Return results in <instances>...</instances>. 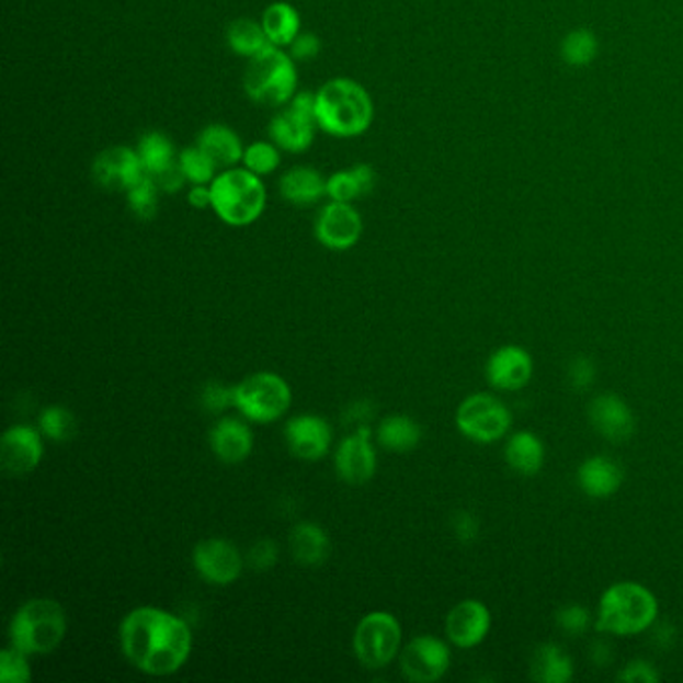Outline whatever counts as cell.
I'll list each match as a JSON object with an SVG mask.
<instances>
[{
  "mask_svg": "<svg viewBox=\"0 0 683 683\" xmlns=\"http://www.w3.org/2000/svg\"><path fill=\"white\" fill-rule=\"evenodd\" d=\"M121 648L140 672L171 675L189 660L193 634L177 615L159 607H137L121 624Z\"/></svg>",
  "mask_w": 683,
  "mask_h": 683,
  "instance_id": "6da1fadb",
  "label": "cell"
},
{
  "mask_svg": "<svg viewBox=\"0 0 683 683\" xmlns=\"http://www.w3.org/2000/svg\"><path fill=\"white\" fill-rule=\"evenodd\" d=\"M315 116L319 130L335 139H355L369 130L375 105L361 82L337 77L315 93Z\"/></svg>",
  "mask_w": 683,
  "mask_h": 683,
  "instance_id": "7a4b0ae2",
  "label": "cell"
},
{
  "mask_svg": "<svg viewBox=\"0 0 683 683\" xmlns=\"http://www.w3.org/2000/svg\"><path fill=\"white\" fill-rule=\"evenodd\" d=\"M658 614L660 603L646 585L619 581L603 591L595 629L612 636H637L653 626Z\"/></svg>",
  "mask_w": 683,
  "mask_h": 683,
  "instance_id": "3957f363",
  "label": "cell"
},
{
  "mask_svg": "<svg viewBox=\"0 0 683 683\" xmlns=\"http://www.w3.org/2000/svg\"><path fill=\"white\" fill-rule=\"evenodd\" d=\"M266 207L263 177L251 173L243 164L223 169L210 183V209L229 227L255 223Z\"/></svg>",
  "mask_w": 683,
  "mask_h": 683,
  "instance_id": "277c9868",
  "label": "cell"
},
{
  "mask_svg": "<svg viewBox=\"0 0 683 683\" xmlns=\"http://www.w3.org/2000/svg\"><path fill=\"white\" fill-rule=\"evenodd\" d=\"M287 48L266 45L259 55L247 60L243 87L247 96L263 106L287 105L297 94L299 72Z\"/></svg>",
  "mask_w": 683,
  "mask_h": 683,
  "instance_id": "5b68a950",
  "label": "cell"
},
{
  "mask_svg": "<svg viewBox=\"0 0 683 683\" xmlns=\"http://www.w3.org/2000/svg\"><path fill=\"white\" fill-rule=\"evenodd\" d=\"M11 646L26 656H47L62 644L67 614L60 603L36 597L19 607L11 622Z\"/></svg>",
  "mask_w": 683,
  "mask_h": 683,
  "instance_id": "8992f818",
  "label": "cell"
},
{
  "mask_svg": "<svg viewBox=\"0 0 683 683\" xmlns=\"http://www.w3.org/2000/svg\"><path fill=\"white\" fill-rule=\"evenodd\" d=\"M235 407L255 423L283 418L291 407V387L277 373H255L235 385Z\"/></svg>",
  "mask_w": 683,
  "mask_h": 683,
  "instance_id": "52a82bcc",
  "label": "cell"
},
{
  "mask_svg": "<svg viewBox=\"0 0 683 683\" xmlns=\"http://www.w3.org/2000/svg\"><path fill=\"white\" fill-rule=\"evenodd\" d=\"M317 130L319 125L315 116V93H297L271 118L269 139L281 151L299 155L309 151Z\"/></svg>",
  "mask_w": 683,
  "mask_h": 683,
  "instance_id": "ba28073f",
  "label": "cell"
},
{
  "mask_svg": "<svg viewBox=\"0 0 683 683\" xmlns=\"http://www.w3.org/2000/svg\"><path fill=\"white\" fill-rule=\"evenodd\" d=\"M457 429L475 443H493L503 440L511 429L513 418L508 406L489 394L469 395L455 413Z\"/></svg>",
  "mask_w": 683,
  "mask_h": 683,
  "instance_id": "9c48e42d",
  "label": "cell"
},
{
  "mask_svg": "<svg viewBox=\"0 0 683 683\" xmlns=\"http://www.w3.org/2000/svg\"><path fill=\"white\" fill-rule=\"evenodd\" d=\"M401 646V626L387 612H373L360 622L353 636L357 660L367 670H382L395 660Z\"/></svg>",
  "mask_w": 683,
  "mask_h": 683,
  "instance_id": "30bf717a",
  "label": "cell"
},
{
  "mask_svg": "<svg viewBox=\"0 0 683 683\" xmlns=\"http://www.w3.org/2000/svg\"><path fill=\"white\" fill-rule=\"evenodd\" d=\"M452 665V651L440 637L418 636L401 653V672L409 682H440Z\"/></svg>",
  "mask_w": 683,
  "mask_h": 683,
  "instance_id": "8fae6325",
  "label": "cell"
},
{
  "mask_svg": "<svg viewBox=\"0 0 683 683\" xmlns=\"http://www.w3.org/2000/svg\"><path fill=\"white\" fill-rule=\"evenodd\" d=\"M363 219L353 203L329 201L315 219V237L327 249L348 251L360 243Z\"/></svg>",
  "mask_w": 683,
  "mask_h": 683,
  "instance_id": "7c38bea8",
  "label": "cell"
},
{
  "mask_svg": "<svg viewBox=\"0 0 683 683\" xmlns=\"http://www.w3.org/2000/svg\"><path fill=\"white\" fill-rule=\"evenodd\" d=\"M91 173L96 185L113 193H127L130 186L137 185L147 174L137 149H128L123 145L109 147L105 151L99 152Z\"/></svg>",
  "mask_w": 683,
  "mask_h": 683,
  "instance_id": "4fadbf2b",
  "label": "cell"
},
{
  "mask_svg": "<svg viewBox=\"0 0 683 683\" xmlns=\"http://www.w3.org/2000/svg\"><path fill=\"white\" fill-rule=\"evenodd\" d=\"M193 564L198 576L215 585H229L243 573V557L227 539H205L197 544Z\"/></svg>",
  "mask_w": 683,
  "mask_h": 683,
  "instance_id": "5bb4252c",
  "label": "cell"
},
{
  "mask_svg": "<svg viewBox=\"0 0 683 683\" xmlns=\"http://www.w3.org/2000/svg\"><path fill=\"white\" fill-rule=\"evenodd\" d=\"M43 440L41 433L29 425H14L0 441V465L7 474L21 475L35 471L43 459Z\"/></svg>",
  "mask_w": 683,
  "mask_h": 683,
  "instance_id": "9a60e30c",
  "label": "cell"
},
{
  "mask_svg": "<svg viewBox=\"0 0 683 683\" xmlns=\"http://www.w3.org/2000/svg\"><path fill=\"white\" fill-rule=\"evenodd\" d=\"M491 629V612L479 600H464L453 607L445 619V634L453 646L471 649L486 641Z\"/></svg>",
  "mask_w": 683,
  "mask_h": 683,
  "instance_id": "2e32d148",
  "label": "cell"
},
{
  "mask_svg": "<svg viewBox=\"0 0 683 683\" xmlns=\"http://www.w3.org/2000/svg\"><path fill=\"white\" fill-rule=\"evenodd\" d=\"M486 377L498 391H520L532 382V355L520 345H503L487 360Z\"/></svg>",
  "mask_w": 683,
  "mask_h": 683,
  "instance_id": "e0dca14e",
  "label": "cell"
},
{
  "mask_svg": "<svg viewBox=\"0 0 683 683\" xmlns=\"http://www.w3.org/2000/svg\"><path fill=\"white\" fill-rule=\"evenodd\" d=\"M335 467L341 479L351 486L367 483L377 469V457L371 445V429L360 428L355 435L339 445L335 455Z\"/></svg>",
  "mask_w": 683,
  "mask_h": 683,
  "instance_id": "ac0fdd59",
  "label": "cell"
},
{
  "mask_svg": "<svg viewBox=\"0 0 683 683\" xmlns=\"http://www.w3.org/2000/svg\"><path fill=\"white\" fill-rule=\"evenodd\" d=\"M285 440L291 453L305 462H317L329 452L333 431L319 416H299L291 419L285 428Z\"/></svg>",
  "mask_w": 683,
  "mask_h": 683,
  "instance_id": "d6986e66",
  "label": "cell"
},
{
  "mask_svg": "<svg viewBox=\"0 0 683 683\" xmlns=\"http://www.w3.org/2000/svg\"><path fill=\"white\" fill-rule=\"evenodd\" d=\"M593 429L614 443H624L636 433V418L631 407L615 394L597 395L590 403Z\"/></svg>",
  "mask_w": 683,
  "mask_h": 683,
  "instance_id": "ffe728a7",
  "label": "cell"
},
{
  "mask_svg": "<svg viewBox=\"0 0 683 683\" xmlns=\"http://www.w3.org/2000/svg\"><path fill=\"white\" fill-rule=\"evenodd\" d=\"M624 483V469L612 457L593 455L579 465L578 486L588 498L605 499L617 493Z\"/></svg>",
  "mask_w": 683,
  "mask_h": 683,
  "instance_id": "44dd1931",
  "label": "cell"
},
{
  "mask_svg": "<svg viewBox=\"0 0 683 683\" xmlns=\"http://www.w3.org/2000/svg\"><path fill=\"white\" fill-rule=\"evenodd\" d=\"M209 443L223 464H241L253 452V433L243 421L225 418L210 429Z\"/></svg>",
  "mask_w": 683,
  "mask_h": 683,
  "instance_id": "7402d4cb",
  "label": "cell"
},
{
  "mask_svg": "<svg viewBox=\"0 0 683 683\" xmlns=\"http://www.w3.org/2000/svg\"><path fill=\"white\" fill-rule=\"evenodd\" d=\"M278 193L291 205L309 207L327 197V179L311 167H293L281 177Z\"/></svg>",
  "mask_w": 683,
  "mask_h": 683,
  "instance_id": "603a6c76",
  "label": "cell"
},
{
  "mask_svg": "<svg viewBox=\"0 0 683 683\" xmlns=\"http://www.w3.org/2000/svg\"><path fill=\"white\" fill-rule=\"evenodd\" d=\"M197 147L209 155L213 162L223 169H231L243 161L244 145L237 130L227 125H209L198 135Z\"/></svg>",
  "mask_w": 683,
  "mask_h": 683,
  "instance_id": "cb8c5ba5",
  "label": "cell"
},
{
  "mask_svg": "<svg viewBox=\"0 0 683 683\" xmlns=\"http://www.w3.org/2000/svg\"><path fill=\"white\" fill-rule=\"evenodd\" d=\"M377 183V174L371 164H355L327 177V198L339 203H355L357 198L369 195Z\"/></svg>",
  "mask_w": 683,
  "mask_h": 683,
  "instance_id": "d4e9b609",
  "label": "cell"
},
{
  "mask_svg": "<svg viewBox=\"0 0 683 683\" xmlns=\"http://www.w3.org/2000/svg\"><path fill=\"white\" fill-rule=\"evenodd\" d=\"M505 462L515 474L525 477L539 474L545 462L544 441L532 431H517L505 445Z\"/></svg>",
  "mask_w": 683,
  "mask_h": 683,
  "instance_id": "484cf974",
  "label": "cell"
},
{
  "mask_svg": "<svg viewBox=\"0 0 683 683\" xmlns=\"http://www.w3.org/2000/svg\"><path fill=\"white\" fill-rule=\"evenodd\" d=\"M261 24L269 45L289 48L291 43L301 35V16L289 2H273L266 7Z\"/></svg>",
  "mask_w": 683,
  "mask_h": 683,
  "instance_id": "4316f807",
  "label": "cell"
},
{
  "mask_svg": "<svg viewBox=\"0 0 683 683\" xmlns=\"http://www.w3.org/2000/svg\"><path fill=\"white\" fill-rule=\"evenodd\" d=\"M291 551L301 566H321L331 554L329 535L315 523H299L291 533Z\"/></svg>",
  "mask_w": 683,
  "mask_h": 683,
  "instance_id": "83f0119b",
  "label": "cell"
},
{
  "mask_svg": "<svg viewBox=\"0 0 683 683\" xmlns=\"http://www.w3.org/2000/svg\"><path fill=\"white\" fill-rule=\"evenodd\" d=\"M532 680L542 683H568L573 678V660L557 644H544L533 651Z\"/></svg>",
  "mask_w": 683,
  "mask_h": 683,
  "instance_id": "f1b7e54d",
  "label": "cell"
},
{
  "mask_svg": "<svg viewBox=\"0 0 683 683\" xmlns=\"http://www.w3.org/2000/svg\"><path fill=\"white\" fill-rule=\"evenodd\" d=\"M423 437V429L416 419L407 416H391L383 419L382 425L377 429V440L385 449L389 452H411L419 445Z\"/></svg>",
  "mask_w": 683,
  "mask_h": 683,
  "instance_id": "f546056e",
  "label": "cell"
},
{
  "mask_svg": "<svg viewBox=\"0 0 683 683\" xmlns=\"http://www.w3.org/2000/svg\"><path fill=\"white\" fill-rule=\"evenodd\" d=\"M140 162L145 167V173L149 177H157L169 167H173L179 161V155L174 151L173 140L159 130H151L143 135L137 145Z\"/></svg>",
  "mask_w": 683,
  "mask_h": 683,
  "instance_id": "4dcf8cb0",
  "label": "cell"
},
{
  "mask_svg": "<svg viewBox=\"0 0 683 683\" xmlns=\"http://www.w3.org/2000/svg\"><path fill=\"white\" fill-rule=\"evenodd\" d=\"M227 43L237 57L249 58L259 55L269 45L261 21L237 19L227 29Z\"/></svg>",
  "mask_w": 683,
  "mask_h": 683,
  "instance_id": "1f68e13d",
  "label": "cell"
},
{
  "mask_svg": "<svg viewBox=\"0 0 683 683\" xmlns=\"http://www.w3.org/2000/svg\"><path fill=\"white\" fill-rule=\"evenodd\" d=\"M597 48H600V43L590 29H576L564 36L559 53L566 65L581 69V67L591 65L593 58L597 57Z\"/></svg>",
  "mask_w": 683,
  "mask_h": 683,
  "instance_id": "d6a6232c",
  "label": "cell"
},
{
  "mask_svg": "<svg viewBox=\"0 0 683 683\" xmlns=\"http://www.w3.org/2000/svg\"><path fill=\"white\" fill-rule=\"evenodd\" d=\"M179 164L185 173L186 183L191 185H210L213 179L219 173V167L197 145L186 147L179 152Z\"/></svg>",
  "mask_w": 683,
  "mask_h": 683,
  "instance_id": "836d02e7",
  "label": "cell"
},
{
  "mask_svg": "<svg viewBox=\"0 0 683 683\" xmlns=\"http://www.w3.org/2000/svg\"><path fill=\"white\" fill-rule=\"evenodd\" d=\"M159 193L162 191L155 183V179L145 174L137 185L130 186L127 191L128 209L139 219H155L159 213Z\"/></svg>",
  "mask_w": 683,
  "mask_h": 683,
  "instance_id": "e575fe53",
  "label": "cell"
},
{
  "mask_svg": "<svg viewBox=\"0 0 683 683\" xmlns=\"http://www.w3.org/2000/svg\"><path fill=\"white\" fill-rule=\"evenodd\" d=\"M241 164L251 173L269 177L275 173L281 164V149L273 140H257L244 147Z\"/></svg>",
  "mask_w": 683,
  "mask_h": 683,
  "instance_id": "d590c367",
  "label": "cell"
},
{
  "mask_svg": "<svg viewBox=\"0 0 683 683\" xmlns=\"http://www.w3.org/2000/svg\"><path fill=\"white\" fill-rule=\"evenodd\" d=\"M38 428L48 440L69 441L77 433V421L69 409L60 406L48 407L38 419Z\"/></svg>",
  "mask_w": 683,
  "mask_h": 683,
  "instance_id": "8d00e7d4",
  "label": "cell"
},
{
  "mask_svg": "<svg viewBox=\"0 0 683 683\" xmlns=\"http://www.w3.org/2000/svg\"><path fill=\"white\" fill-rule=\"evenodd\" d=\"M31 680V668L26 661V653L21 649H4L0 653V682L26 683Z\"/></svg>",
  "mask_w": 683,
  "mask_h": 683,
  "instance_id": "74e56055",
  "label": "cell"
},
{
  "mask_svg": "<svg viewBox=\"0 0 683 683\" xmlns=\"http://www.w3.org/2000/svg\"><path fill=\"white\" fill-rule=\"evenodd\" d=\"M201 406L213 416H219L225 409L235 407V387L210 382L201 391Z\"/></svg>",
  "mask_w": 683,
  "mask_h": 683,
  "instance_id": "f35d334b",
  "label": "cell"
},
{
  "mask_svg": "<svg viewBox=\"0 0 683 683\" xmlns=\"http://www.w3.org/2000/svg\"><path fill=\"white\" fill-rule=\"evenodd\" d=\"M556 622L564 634L578 637L583 631H588V627L591 624V615L585 607H581L578 603H571V605H566V607H561L557 612Z\"/></svg>",
  "mask_w": 683,
  "mask_h": 683,
  "instance_id": "ab89813d",
  "label": "cell"
},
{
  "mask_svg": "<svg viewBox=\"0 0 683 683\" xmlns=\"http://www.w3.org/2000/svg\"><path fill=\"white\" fill-rule=\"evenodd\" d=\"M277 544L271 542V539H261V542H257V544L249 549L247 561H249V566L255 569V571H266V569H271L277 564Z\"/></svg>",
  "mask_w": 683,
  "mask_h": 683,
  "instance_id": "60d3db41",
  "label": "cell"
},
{
  "mask_svg": "<svg viewBox=\"0 0 683 683\" xmlns=\"http://www.w3.org/2000/svg\"><path fill=\"white\" fill-rule=\"evenodd\" d=\"M595 363L590 357H583L579 355L576 360L569 363V383L573 385V389L583 391V389H590L593 382H595Z\"/></svg>",
  "mask_w": 683,
  "mask_h": 683,
  "instance_id": "b9f144b4",
  "label": "cell"
},
{
  "mask_svg": "<svg viewBox=\"0 0 683 683\" xmlns=\"http://www.w3.org/2000/svg\"><path fill=\"white\" fill-rule=\"evenodd\" d=\"M617 680L624 683H658L660 673L649 661H629L622 672L617 673Z\"/></svg>",
  "mask_w": 683,
  "mask_h": 683,
  "instance_id": "7bdbcfd3",
  "label": "cell"
},
{
  "mask_svg": "<svg viewBox=\"0 0 683 683\" xmlns=\"http://www.w3.org/2000/svg\"><path fill=\"white\" fill-rule=\"evenodd\" d=\"M321 53V41L314 33H301L293 43H291L289 55L295 60H314Z\"/></svg>",
  "mask_w": 683,
  "mask_h": 683,
  "instance_id": "ee69618b",
  "label": "cell"
},
{
  "mask_svg": "<svg viewBox=\"0 0 683 683\" xmlns=\"http://www.w3.org/2000/svg\"><path fill=\"white\" fill-rule=\"evenodd\" d=\"M453 533L462 544H474L479 535V522L469 511H457L453 515Z\"/></svg>",
  "mask_w": 683,
  "mask_h": 683,
  "instance_id": "f6af8a7d",
  "label": "cell"
},
{
  "mask_svg": "<svg viewBox=\"0 0 683 683\" xmlns=\"http://www.w3.org/2000/svg\"><path fill=\"white\" fill-rule=\"evenodd\" d=\"M152 179H155V183L159 185L162 193H177V191H181L186 183L185 173H183L179 161L174 162L173 167H169L167 171H162L161 174L152 177Z\"/></svg>",
  "mask_w": 683,
  "mask_h": 683,
  "instance_id": "bcb514c9",
  "label": "cell"
},
{
  "mask_svg": "<svg viewBox=\"0 0 683 683\" xmlns=\"http://www.w3.org/2000/svg\"><path fill=\"white\" fill-rule=\"evenodd\" d=\"M186 201H189V205H191V207H195V209H209L210 185L191 186V191H189V195H186Z\"/></svg>",
  "mask_w": 683,
  "mask_h": 683,
  "instance_id": "7dc6e473",
  "label": "cell"
}]
</instances>
